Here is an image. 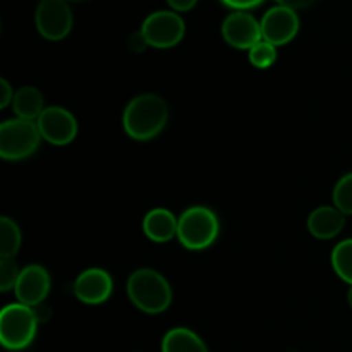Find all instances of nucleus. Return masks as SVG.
<instances>
[{
  "mask_svg": "<svg viewBox=\"0 0 352 352\" xmlns=\"http://www.w3.org/2000/svg\"><path fill=\"white\" fill-rule=\"evenodd\" d=\"M278 6L289 7L292 10H301V9H308L309 6L316 2V0H277Z\"/></svg>",
  "mask_w": 352,
  "mask_h": 352,
  "instance_id": "a878e982",
  "label": "nucleus"
},
{
  "mask_svg": "<svg viewBox=\"0 0 352 352\" xmlns=\"http://www.w3.org/2000/svg\"><path fill=\"white\" fill-rule=\"evenodd\" d=\"M12 110L17 116V119L33 120L36 122L38 117L43 113V95L34 86H23L17 89L12 100Z\"/></svg>",
  "mask_w": 352,
  "mask_h": 352,
  "instance_id": "2eb2a0df",
  "label": "nucleus"
},
{
  "mask_svg": "<svg viewBox=\"0 0 352 352\" xmlns=\"http://www.w3.org/2000/svg\"><path fill=\"white\" fill-rule=\"evenodd\" d=\"M333 205L344 215H352V172L340 177L333 188Z\"/></svg>",
  "mask_w": 352,
  "mask_h": 352,
  "instance_id": "6ab92c4d",
  "label": "nucleus"
},
{
  "mask_svg": "<svg viewBox=\"0 0 352 352\" xmlns=\"http://www.w3.org/2000/svg\"><path fill=\"white\" fill-rule=\"evenodd\" d=\"M220 2L234 10H250L263 3L265 0H220Z\"/></svg>",
  "mask_w": 352,
  "mask_h": 352,
  "instance_id": "4be33fe9",
  "label": "nucleus"
},
{
  "mask_svg": "<svg viewBox=\"0 0 352 352\" xmlns=\"http://www.w3.org/2000/svg\"><path fill=\"white\" fill-rule=\"evenodd\" d=\"M14 95H16V93L10 88L9 81H7V79H0V109H6L9 103H12Z\"/></svg>",
  "mask_w": 352,
  "mask_h": 352,
  "instance_id": "b1692460",
  "label": "nucleus"
},
{
  "mask_svg": "<svg viewBox=\"0 0 352 352\" xmlns=\"http://www.w3.org/2000/svg\"><path fill=\"white\" fill-rule=\"evenodd\" d=\"M162 352H208V347L198 333L184 327H177L164 336Z\"/></svg>",
  "mask_w": 352,
  "mask_h": 352,
  "instance_id": "dca6fc26",
  "label": "nucleus"
},
{
  "mask_svg": "<svg viewBox=\"0 0 352 352\" xmlns=\"http://www.w3.org/2000/svg\"><path fill=\"white\" fill-rule=\"evenodd\" d=\"M41 138L55 146L69 144L78 134L76 117L64 107H47L36 120Z\"/></svg>",
  "mask_w": 352,
  "mask_h": 352,
  "instance_id": "1a4fd4ad",
  "label": "nucleus"
},
{
  "mask_svg": "<svg viewBox=\"0 0 352 352\" xmlns=\"http://www.w3.org/2000/svg\"><path fill=\"white\" fill-rule=\"evenodd\" d=\"M299 33V16L296 10L275 6L265 12L261 19V34L268 43L280 47L294 40Z\"/></svg>",
  "mask_w": 352,
  "mask_h": 352,
  "instance_id": "9d476101",
  "label": "nucleus"
},
{
  "mask_svg": "<svg viewBox=\"0 0 352 352\" xmlns=\"http://www.w3.org/2000/svg\"><path fill=\"white\" fill-rule=\"evenodd\" d=\"M347 301H349V306L352 308V285H351V289H349V294H347Z\"/></svg>",
  "mask_w": 352,
  "mask_h": 352,
  "instance_id": "bb28decb",
  "label": "nucleus"
},
{
  "mask_svg": "<svg viewBox=\"0 0 352 352\" xmlns=\"http://www.w3.org/2000/svg\"><path fill=\"white\" fill-rule=\"evenodd\" d=\"M168 120V107L160 95L143 93L127 103L122 113L124 131L136 141H150L164 131Z\"/></svg>",
  "mask_w": 352,
  "mask_h": 352,
  "instance_id": "f257e3e1",
  "label": "nucleus"
},
{
  "mask_svg": "<svg viewBox=\"0 0 352 352\" xmlns=\"http://www.w3.org/2000/svg\"><path fill=\"white\" fill-rule=\"evenodd\" d=\"M346 227V215L336 206H320L311 212L308 219V229L316 239H333Z\"/></svg>",
  "mask_w": 352,
  "mask_h": 352,
  "instance_id": "ddd939ff",
  "label": "nucleus"
},
{
  "mask_svg": "<svg viewBox=\"0 0 352 352\" xmlns=\"http://www.w3.org/2000/svg\"><path fill=\"white\" fill-rule=\"evenodd\" d=\"M179 219L167 208H153L144 215L143 230L153 243H168L177 236Z\"/></svg>",
  "mask_w": 352,
  "mask_h": 352,
  "instance_id": "4468645a",
  "label": "nucleus"
},
{
  "mask_svg": "<svg viewBox=\"0 0 352 352\" xmlns=\"http://www.w3.org/2000/svg\"><path fill=\"white\" fill-rule=\"evenodd\" d=\"M220 232L219 217L208 206L196 205L179 217L177 239L186 250L201 251L212 246Z\"/></svg>",
  "mask_w": 352,
  "mask_h": 352,
  "instance_id": "7ed1b4c3",
  "label": "nucleus"
},
{
  "mask_svg": "<svg viewBox=\"0 0 352 352\" xmlns=\"http://www.w3.org/2000/svg\"><path fill=\"white\" fill-rule=\"evenodd\" d=\"M222 36L230 47L237 50H251L263 40L261 23L248 10H234L223 19Z\"/></svg>",
  "mask_w": 352,
  "mask_h": 352,
  "instance_id": "6e6552de",
  "label": "nucleus"
},
{
  "mask_svg": "<svg viewBox=\"0 0 352 352\" xmlns=\"http://www.w3.org/2000/svg\"><path fill=\"white\" fill-rule=\"evenodd\" d=\"M21 248L19 226L9 217L0 219V258H14Z\"/></svg>",
  "mask_w": 352,
  "mask_h": 352,
  "instance_id": "f3484780",
  "label": "nucleus"
},
{
  "mask_svg": "<svg viewBox=\"0 0 352 352\" xmlns=\"http://www.w3.org/2000/svg\"><path fill=\"white\" fill-rule=\"evenodd\" d=\"M50 292V275L41 265H30L21 270L17 284L14 287L17 302L30 308L43 305Z\"/></svg>",
  "mask_w": 352,
  "mask_h": 352,
  "instance_id": "9b49d317",
  "label": "nucleus"
},
{
  "mask_svg": "<svg viewBox=\"0 0 352 352\" xmlns=\"http://www.w3.org/2000/svg\"><path fill=\"white\" fill-rule=\"evenodd\" d=\"M41 141L36 122L10 119L0 126V157L9 162H19L31 157Z\"/></svg>",
  "mask_w": 352,
  "mask_h": 352,
  "instance_id": "39448f33",
  "label": "nucleus"
},
{
  "mask_svg": "<svg viewBox=\"0 0 352 352\" xmlns=\"http://www.w3.org/2000/svg\"><path fill=\"white\" fill-rule=\"evenodd\" d=\"M250 62L256 69H268L277 62V47L261 40L250 50Z\"/></svg>",
  "mask_w": 352,
  "mask_h": 352,
  "instance_id": "aec40b11",
  "label": "nucleus"
},
{
  "mask_svg": "<svg viewBox=\"0 0 352 352\" xmlns=\"http://www.w3.org/2000/svg\"><path fill=\"white\" fill-rule=\"evenodd\" d=\"M38 315L21 302L7 305L0 313V342L7 351H23L36 337Z\"/></svg>",
  "mask_w": 352,
  "mask_h": 352,
  "instance_id": "20e7f679",
  "label": "nucleus"
},
{
  "mask_svg": "<svg viewBox=\"0 0 352 352\" xmlns=\"http://www.w3.org/2000/svg\"><path fill=\"white\" fill-rule=\"evenodd\" d=\"M167 3L174 12H188L198 3V0H167Z\"/></svg>",
  "mask_w": 352,
  "mask_h": 352,
  "instance_id": "393cba45",
  "label": "nucleus"
},
{
  "mask_svg": "<svg viewBox=\"0 0 352 352\" xmlns=\"http://www.w3.org/2000/svg\"><path fill=\"white\" fill-rule=\"evenodd\" d=\"M72 10L67 0H40L34 12L36 30L45 40L60 41L72 30Z\"/></svg>",
  "mask_w": 352,
  "mask_h": 352,
  "instance_id": "0eeeda50",
  "label": "nucleus"
},
{
  "mask_svg": "<svg viewBox=\"0 0 352 352\" xmlns=\"http://www.w3.org/2000/svg\"><path fill=\"white\" fill-rule=\"evenodd\" d=\"M113 291L112 275L103 268H88L74 282V294L85 305H103Z\"/></svg>",
  "mask_w": 352,
  "mask_h": 352,
  "instance_id": "f8f14e48",
  "label": "nucleus"
},
{
  "mask_svg": "<svg viewBox=\"0 0 352 352\" xmlns=\"http://www.w3.org/2000/svg\"><path fill=\"white\" fill-rule=\"evenodd\" d=\"M127 45H129V48L134 52V54H141V52H144L148 47H150L146 41V38H144V34L141 33V30L131 34Z\"/></svg>",
  "mask_w": 352,
  "mask_h": 352,
  "instance_id": "5701e85b",
  "label": "nucleus"
},
{
  "mask_svg": "<svg viewBox=\"0 0 352 352\" xmlns=\"http://www.w3.org/2000/svg\"><path fill=\"white\" fill-rule=\"evenodd\" d=\"M21 270L12 258H2L0 260V291L7 292L16 287L17 278H19Z\"/></svg>",
  "mask_w": 352,
  "mask_h": 352,
  "instance_id": "412c9836",
  "label": "nucleus"
},
{
  "mask_svg": "<svg viewBox=\"0 0 352 352\" xmlns=\"http://www.w3.org/2000/svg\"><path fill=\"white\" fill-rule=\"evenodd\" d=\"M131 302L146 315H160L170 306L172 289L167 278L151 268L133 272L127 280Z\"/></svg>",
  "mask_w": 352,
  "mask_h": 352,
  "instance_id": "f03ea898",
  "label": "nucleus"
},
{
  "mask_svg": "<svg viewBox=\"0 0 352 352\" xmlns=\"http://www.w3.org/2000/svg\"><path fill=\"white\" fill-rule=\"evenodd\" d=\"M141 33L155 48H172L184 38V19L174 10H157L143 21Z\"/></svg>",
  "mask_w": 352,
  "mask_h": 352,
  "instance_id": "423d86ee",
  "label": "nucleus"
},
{
  "mask_svg": "<svg viewBox=\"0 0 352 352\" xmlns=\"http://www.w3.org/2000/svg\"><path fill=\"white\" fill-rule=\"evenodd\" d=\"M332 267L344 282L352 285V239L342 241L333 248Z\"/></svg>",
  "mask_w": 352,
  "mask_h": 352,
  "instance_id": "a211bd4d",
  "label": "nucleus"
},
{
  "mask_svg": "<svg viewBox=\"0 0 352 352\" xmlns=\"http://www.w3.org/2000/svg\"><path fill=\"white\" fill-rule=\"evenodd\" d=\"M67 2H69V0H67Z\"/></svg>",
  "mask_w": 352,
  "mask_h": 352,
  "instance_id": "cd10ccee",
  "label": "nucleus"
}]
</instances>
